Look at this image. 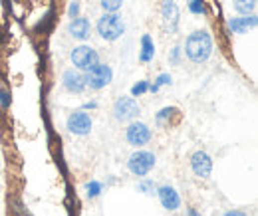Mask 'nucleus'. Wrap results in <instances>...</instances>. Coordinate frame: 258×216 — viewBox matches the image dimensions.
<instances>
[{
  "instance_id": "nucleus-1",
  "label": "nucleus",
  "mask_w": 258,
  "mask_h": 216,
  "mask_svg": "<svg viewBox=\"0 0 258 216\" xmlns=\"http://www.w3.org/2000/svg\"><path fill=\"white\" fill-rule=\"evenodd\" d=\"M185 54L193 64H205L213 56V38L207 30H197L189 34L185 42Z\"/></svg>"
},
{
  "instance_id": "nucleus-2",
  "label": "nucleus",
  "mask_w": 258,
  "mask_h": 216,
  "mask_svg": "<svg viewBox=\"0 0 258 216\" xmlns=\"http://www.w3.org/2000/svg\"><path fill=\"white\" fill-rule=\"evenodd\" d=\"M126 24L118 12H104V16L98 20V34L106 42H116L124 36Z\"/></svg>"
},
{
  "instance_id": "nucleus-3",
  "label": "nucleus",
  "mask_w": 258,
  "mask_h": 216,
  "mask_svg": "<svg viewBox=\"0 0 258 216\" xmlns=\"http://www.w3.org/2000/svg\"><path fill=\"white\" fill-rule=\"evenodd\" d=\"M84 79H86V85H90L92 89H104L106 85L112 83L114 72H112V68H110L108 64H100V62H98L94 68H90V70L86 72Z\"/></svg>"
},
{
  "instance_id": "nucleus-4",
  "label": "nucleus",
  "mask_w": 258,
  "mask_h": 216,
  "mask_svg": "<svg viewBox=\"0 0 258 216\" xmlns=\"http://www.w3.org/2000/svg\"><path fill=\"white\" fill-rule=\"evenodd\" d=\"M155 155L151 151H135L128 161V169L135 177H145L155 167Z\"/></svg>"
},
{
  "instance_id": "nucleus-5",
  "label": "nucleus",
  "mask_w": 258,
  "mask_h": 216,
  "mask_svg": "<svg viewBox=\"0 0 258 216\" xmlns=\"http://www.w3.org/2000/svg\"><path fill=\"white\" fill-rule=\"evenodd\" d=\"M70 58H72V64H74L80 72H88L90 68H94V66L100 62V54H98L92 46H86V44L74 48L72 54H70Z\"/></svg>"
},
{
  "instance_id": "nucleus-6",
  "label": "nucleus",
  "mask_w": 258,
  "mask_h": 216,
  "mask_svg": "<svg viewBox=\"0 0 258 216\" xmlns=\"http://www.w3.org/2000/svg\"><path fill=\"white\" fill-rule=\"evenodd\" d=\"M92 125H94V121H92L90 113H86L84 109H78V111L70 113V117L66 121L68 131L74 133V135H88L92 131Z\"/></svg>"
},
{
  "instance_id": "nucleus-7",
  "label": "nucleus",
  "mask_w": 258,
  "mask_h": 216,
  "mask_svg": "<svg viewBox=\"0 0 258 216\" xmlns=\"http://www.w3.org/2000/svg\"><path fill=\"white\" fill-rule=\"evenodd\" d=\"M139 111H141L139 103L133 97H128V95L120 97L116 101V105H114V117L118 121H133L139 115Z\"/></svg>"
},
{
  "instance_id": "nucleus-8",
  "label": "nucleus",
  "mask_w": 258,
  "mask_h": 216,
  "mask_svg": "<svg viewBox=\"0 0 258 216\" xmlns=\"http://www.w3.org/2000/svg\"><path fill=\"white\" fill-rule=\"evenodd\" d=\"M151 135H153L151 129L145 123H141V121H133L128 127V131H126V139H128L129 145H133V147L147 145L151 141Z\"/></svg>"
},
{
  "instance_id": "nucleus-9",
  "label": "nucleus",
  "mask_w": 258,
  "mask_h": 216,
  "mask_svg": "<svg viewBox=\"0 0 258 216\" xmlns=\"http://www.w3.org/2000/svg\"><path fill=\"white\" fill-rule=\"evenodd\" d=\"M191 169L199 179H209L213 173V159L205 151H197L191 157Z\"/></svg>"
},
{
  "instance_id": "nucleus-10",
  "label": "nucleus",
  "mask_w": 258,
  "mask_h": 216,
  "mask_svg": "<svg viewBox=\"0 0 258 216\" xmlns=\"http://www.w3.org/2000/svg\"><path fill=\"white\" fill-rule=\"evenodd\" d=\"M155 195L159 197L161 207L167 209V211H177V209L181 207V197H179V193H177L173 187H169V185L157 187V193H155Z\"/></svg>"
},
{
  "instance_id": "nucleus-11",
  "label": "nucleus",
  "mask_w": 258,
  "mask_h": 216,
  "mask_svg": "<svg viewBox=\"0 0 258 216\" xmlns=\"http://www.w3.org/2000/svg\"><path fill=\"white\" fill-rule=\"evenodd\" d=\"M62 83H64L66 91H70V93H82V91L88 87V85H86V79H84V73H80V72H76V70L64 72Z\"/></svg>"
},
{
  "instance_id": "nucleus-12",
  "label": "nucleus",
  "mask_w": 258,
  "mask_h": 216,
  "mask_svg": "<svg viewBox=\"0 0 258 216\" xmlns=\"http://www.w3.org/2000/svg\"><path fill=\"white\" fill-rule=\"evenodd\" d=\"M258 18L255 14H247V16H239V18H231L229 20V30L233 34H247L249 30L257 28Z\"/></svg>"
},
{
  "instance_id": "nucleus-13",
  "label": "nucleus",
  "mask_w": 258,
  "mask_h": 216,
  "mask_svg": "<svg viewBox=\"0 0 258 216\" xmlns=\"http://www.w3.org/2000/svg\"><path fill=\"white\" fill-rule=\"evenodd\" d=\"M68 30H70V36L72 38H76V40H88L90 38V32H92V24H90L88 18L78 16V18H72Z\"/></svg>"
},
{
  "instance_id": "nucleus-14",
  "label": "nucleus",
  "mask_w": 258,
  "mask_h": 216,
  "mask_svg": "<svg viewBox=\"0 0 258 216\" xmlns=\"http://www.w3.org/2000/svg\"><path fill=\"white\" fill-rule=\"evenodd\" d=\"M161 12H163V18H165V22H167L169 30H171V32H175V30H177V22H179V10H177L175 0H163V4H161Z\"/></svg>"
},
{
  "instance_id": "nucleus-15",
  "label": "nucleus",
  "mask_w": 258,
  "mask_h": 216,
  "mask_svg": "<svg viewBox=\"0 0 258 216\" xmlns=\"http://www.w3.org/2000/svg\"><path fill=\"white\" fill-rule=\"evenodd\" d=\"M153 58H155V44H153V40H151L149 34H143L141 36V54H139V60H141V64H149Z\"/></svg>"
},
{
  "instance_id": "nucleus-16",
  "label": "nucleus",
  "mask_w": 258,
  "mask_h": 216,
  "mask_svg": "<svg viewBox=\"0 0 258 216\" xmlns=\"http://www.w3.org/2000/svg\"><path fill=\"white\" fill-rule=\"evenodd\" d=\"M233 6L239 14L247 16V14H255L257 8V0H233Z\"/></svg>"
},
{
  "instance_id": "nucleus-17",
  "label": "nucleus",
  "mask_w": 258,
  "mask_h": 216,
  "mask_svg": "<svg viewBox=\"0 0 258 216\" xmlns=\"http://www.w3.org/2000/svg\"><path fill=\"white\" fill-rule=\"evenodd\" d=\"M171 81H173V77H171L169 73H159L157 79H155V83L149 85V91H151V93H157L163 85H171Z\"/></svg>"
},
{
  "instance_id": "nucleus-18",
  "label": "nucleus",
  "mask_w": 258,
  "mask_h": 216,
  "mask_svg": "<svg viewBox=\"0 0 258 216\" xmlns=\"http://www.w3.org/2000/svg\"><path fill=\"white\" fill-rule=\"evenodd\" d=\"M175 113H179L177 107H163V109L157 113V117H155V119H157V125H165Z\"/></svg>"
},
{
  "instance_id": "nucleus-19",
  "label": "nucleus",
  "mask_w": 258,
  "mask_h": 216,
  "mask_svg": "<svg viewBox=\"0 0 258 216\" xmlns=\"http://www.w3.org/2000/svg\"><path fill=\"white\" fill-rule=\"evenodd\" d=\"M102 191H104V185H102L100 181H90V183L86 185V195H88V199H96V197H100V195H102Z\"/></svg>"
},
{
  "instance_id": "nucleus-20",
  "label": "nucleus",
  "mask_w": 258,
  "mask_h": 216,
  "mask_svg": "<svg viewBox=\"0 0 258 216\" xmlns=\"http://www.w3.org/2000/svg\"><path fill=\"white\" fill-rule=\"evenodd\" d=\"M137 189H139V193H143V195H147V197H151V195L157 193V185H155L153 181H141V183L137 185Z\"/></svg>"
},
{
  "instance_id": "nucleus-21",
  "label": "nucleus",
  "mask_w": 258,
  "mask_h": 216,
  "mask_svg": "<svg viewBox=\"0 0 258 216\" xmlns=\"http://www.w3.org/2000/svg\"><path fill=\"white\" fill-rule=\"evenodd\" d=\"M189 10L197 16H201L207 12V4H205V0H189Z\"/></svg>"
},
{
  "instance_id": "nucleus-22",
  "label": "nucleus",
  "mask_w": 258,
  "mask_h": 216,
  "mask_svg": "<svg viewBox=\"0 0 258 216\" xmlns=\"http://www.w3.org/2000/svg\"><path fill=\"white\" fill-rule=\"evenodd\" d=\"M149 91V81H137L133 87H131V97H139V95H143V93H147Z\"/></svg>"
},
{
  "instance_id": "nucleus-23",
  "label": "nucleus",
  "mask_w": 258,
  "mask_h": 216,
  "mask_svg": "<svg viewBox=\"0 0 258 216\" xmlns=\"http://www.w3.org/2000/svg\"><path fill=\"white\" fill-rule=\"evenodd\" d=\"M100 2H102V8L106 12H118L124 4V0H100Z\"/></svg>"
},
{
  "instance_id": "nucleus-24",
  "label": "nucleus",
  "mask_w": 258,
  "mask_h": 216,
  "mask_svg": "<svg viewBox=\"0 0 258 216\" xmlns=\"http://www.w3.org/2000/svg\"><path fill=\"white\" fill-rule=\"evenodd\" d=\"M68 14H70V18H78L80 16V2H72L70 4V8H68Z\"/></svg>"
},
{
  "instance_id": "nucleus-25",
  "label": "nucleus",
  "mask_w": 258,
  "mask_h": 216,
  "mask_svg": "<svg viewBox=\"0 0 258 216\" xmlns=\"http://www.w3.org/2000/svg\"><path fill=\"white\" fill-rule=\"evenodd\" d=\"M0 107H2V109L10 107V95H8V91H4V89H0Z\"/></svg>"
},
{
  "instance_id": "nucleus-26",
  "label": "nucleus",
  "mask_w": 258,
  "mask_h": 216,
  "mask_svg": "<svg viewBox=\"0 0 258 216\" xmlns=\"http://www.w3.org/2000/svg\"><path fill=\"white\" fill-rule=\"evenodd\" d=\"M179 56H181V48H179V46H175V48H173V52H171V64H173V66H177V64H179Z\"/></svg>"
},
{
  "instance_id": "nucleus-27",
  "label": "nucleus",
  "mask_w": 258,
  "mask_h": 216,
  "mask_svg": "<svg viewBox=\"0 0 258 216\" xmlns=\"http://www.w3.org/2000/svg\"><path fill=\"white\" fill-rule=\"evenodd\" d=\"M225 216H249V215L243 213V211H229V213H225Z\"/></svg>"
},
{
  "instance_id": "nucleus-28",
  "label": "nucleus",
  "mask_w": 258,
  "mask_h": 216,
  "mask_svg": "<svg viewBox=\"0 0 258 216\" xmlns=\"http://www.w3.org/2000/svg\"><path fill=\"white\" fill-rule=\"evenodd\" d=\"M96 107H98V103H96V101H90V103H86V105H84V109H96Z\"/></svg>"
},
{
  "instance_id": "nucleus-29",
  "label": "nucleus",
  "mask_w": 258,
  "mask_h": 216,
  "mask_svg": "<svg viewBox=\"0 0 258 216\" xmlns=\"http://www.w3.org/2000/svg\"><path fill=\"white\" fill-rule=\"evenodd\" d=\"M189 216H201V215H199L195 209H189Z\"/></svg>"
}]
</instances>
